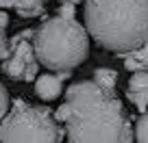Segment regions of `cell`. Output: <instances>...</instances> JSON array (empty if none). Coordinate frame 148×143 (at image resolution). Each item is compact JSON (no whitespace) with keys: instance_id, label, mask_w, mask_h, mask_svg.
I'll use <instances>...</instances> for the list:
<instances>
[{"instance_id":"cell-1","label":"cell","mask_w":148,"mask_h":143,"mask_svg":"<svg viewBox=\"0 0 148 143\" xmlns=\"http://www.w3.org/2000/svg\"><path fill=\"white\" fill-rule=\"evenodd\" d=\"M72 143H129L133 141L129 115L113 91L94 80H81L68 87L65 104L55 113Z\"/></svg>"},{"instance_id":"cell-2","label":"cell","mask_w":148,"mask_h":143,"mask_svg":"<svg viewBox=\"0 0 148 143\" xmlns=\"http://www.w3.org/2000/svg\"><path fill=\"white\" fill-rule=\"evenodd\" d=\"M85 28L98 46L124 56L148 41V0H85Z\"/></svg>"},{"instance_id":"cell-3","label":"cell","mask_w":148,"mask_h":143,"mask_svg":"<svg viewBox=\"0 0 148 143\" xmlns=\"http://www.w3.org/2000/svg\"><path fill=\"white\" fill-rule=\"evenodd\" d=\"M33 46L39 65L50 72L74 69L89 54V33L74 18L57 15L35 30Z\"/></svg>"},{"instance_id":"cell-4","label":"cell","mask_w":148,"mask_h":143,"mask_svg":"<svg viewBox=\"0 0 148 143\" xmlns=\"http://www.w3.org/2000/svg\"><path fill=\"white\" fill-rule=\"evenodd\" d=\"M63 137L55 113L48 106H33L24 100H15L13 108L0 121V141L20 143V141H35V143H57Z\"/></svg>"},{"instance_id":"cell-5","label":"cell","mask_w":148,"mask_h":143,"mask_svg":"<svg viewBox=\"0 0 148 143\" xmlns=\"http://www.w3.org/2000/svg\"><path fill=\"white\" fill-rule=\"evenodd\" d=\"M33 35L35 30H22L7 41V54L2 59V72L13 80L31 83L37 78L39 61L33 46Z\"/></svg>"},{"instance_id":"cell-6","label":"cell","mask_w":148,"mask_h":143,"mask_svg":"<svg viewBox=\"0 0 148 143\" xmlns=\"http://www.w3.org/2000/svg\"><path fill=\"white\" fill-rule=\"evenodd\" d=\"M72 76V69H61L57 74L48 72V74L39 76L35 80V93L42 98L44 102H50V100H57L63 91V80Z\"/></svg>"},{"instance_id":"cell-7","label":"cell","mask_w":148,"mask_h":143,"mask_svg":"<svg viewBox=\"0 0 148 143\" xmlns=\"http://www.w3.org/2000/svg\"><path fill=\"white\" fill-rule=\"evenodd\" d=\"M126 96H129L131 104H135L137 111H146L148 108V72L139 69L133 72L126 87Z\"/></svg>"},{"instance_id":"cell-8","label":"cell","mask_w":148,"mask_h":143,"mask_svg":"<svg viewBox=\"0 0 148 143\" xmlns=\"http://www.w3.org/2000/svg\"><path fill=\"white\" fill-rule=\"evenodd\" d=\"M46 0H0V9H15L22 18H35L44 11Z\"/></svg>"},{"instance_id":"cell-9","label":"cell","mask_w":148,"mask_h":143,"mask_svg":"<svg viewBox=\"0 0 148 143\" xmlns=\"http://www.w3.org/2000/svg\"><path fill=\"white\" fill-rule=\"evenodd\" d=\"M124 67L131 69V72H139V69L148 72V41L142 48H137V50L126 52L124 54Z\"/></svg>"},{"instance_id":"cell-10","label":"cell","mask_w":148,"mask_h":143,"mask_svg":"<svg viewBox=\"0 0 148 143\" xmlns=\"http://www.w3.org/2000/svg\"><path fill=\"white\" fill-rule=\"evenodd\" d=\"M94 83H98L100 87H105L107 91H116V83H118V74L109 67H98L94 72Z\"/></svg>"},{"instance_id":"cell-11","label":"cell","mask_w":148,"mask_h":143,"mask_svg":"<svg viewBox=\"0 0 148 143\" xmlns=\"http://www.w3.org/2000/svg\"><path fill=\"white\" fill-rule=\"evenodd\" d=\"M7 26H9V15L0 9V61L7 54V41H9L7 39Z\"/></svg>"},{"instance_id":"cell-12","label":"cell","mask_w":148,"mask_h":143,"mask_svg":"<svg viewBox=\"0 0 148 143\" xmlns=\"http://www.w3.org/2000/svg\"><path fill=\"white\" fill-rule=\"evenodd\" d=\"M135 141L148 143V111H144V115L137 119V126H135Z\"/></svg>"},{"instance_id":"cell-13","label":"cell","mask_w":148,"mask_h":143,"mask_svg":"<svg viewBox=\"0 0 148 143\" xmlns=\"http://www.w3.org/2000/svg\"><path fill=\"white\" fill-rule=\"evenodd\" d=\"M7 111H9V93H7L5 85L0 83V121L7 115Z\"/></svg>"},{"instance_id":"cell-14","label":"cell","mask_w":148,"mask_h":143,"mask_svg":"<svg viewBox=\"0 0 148 143\" xmlns=\"http://www.w3.org/2000/svg\"><path fill=\"white\" fill-rule=\"evenodd\" d=\"M59 15H63V18H74V5L72 2H61Z\"/></svg>"},{"instance_id":"cell-15","label":"cell","mask_w":148,"mask_h":143,"mask_svg":"<svg viewBox=\"0 0 148 143\" xmlns=\"http://www.w3.org/2000/svg\"><path fill=\"white\" fill-rule=\"evenodd\" d=\"M61 2H72V5H81L83 0H61Z\"/></svg>"}]
</instances>
